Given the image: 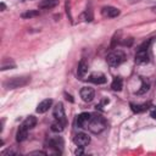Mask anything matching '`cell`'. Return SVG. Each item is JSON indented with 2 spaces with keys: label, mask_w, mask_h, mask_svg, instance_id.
Instances as JSON below:
<instances>
[{
  "label": "cell",
  "mask_w": 156,
  "mask_h": 156,
  "mask_svg": "<svg viewBox=\"0 0 156 156\" xmlns=\"http://www.w3.org/2000/svg\"><path fill=\"white\" fill-rule=\"evenodd\" d=\"M105 128H106L105 118L101 115H93L91 113V117H90V121H89V124H88V129L94 134H99Z\"/></svg>",
  "instance_id": "1"
},
{
  "label": "cell",
  "mask_w": 156,
  "mask_h": 156,
  "mask_svg": "<svg viewBox=\"0 0 156 156\" xmlns=\"http://www.w3.org/2000/svg\"><path fill=\"white\" fill-rule=\"evenodd\" d=\"M30 77L29 76H18V77H12L10 79H7L4 83V87L6 89H17L21 87H24L29 83Z\"/></svg>",
  "instance_id": "2"
},
{
  "label": "cell",
  "mask_w": 156,
  "mask_h": 156,
  "mask_svg": "<svg viewBox=\"0 0 156 156\" xmlns=\"http://www.w3.org/2000/svg\"><path fill=\"white\" fill-rule=\"evenodd\" d=\"M126 60V55L123 51L121 50H116V51H112L110 52L107 56H106V62L108 63V66L111 67H117L119 66L121 63H123Z\"/></svg>",
  "instance_id": "3"
},
{
  "label": "cell",
  "mask_w": 156,
  "mask_h": 156,
  "mask_svg": "<svg viewBox=\"0 0 156 156\" xmlns=\"http://www.w3.org/2000/svg\"><path fill=\"white\" fill-rule=\"evenodd\" d=\"M90 117H91V113H88V112H83V113L78 115L77 119H76L77 127L83 128V129H88V124H89Z\"/></svg>",
  "instance_id": "4"
},
{
  "label": "cell",
  "mask_w": 156,
  "mask_h": 156,
  "mask_svg": "<svg viewBox=\"0 0 156 156\" xmlns=\"http://www.w3.org/2000/svg\"><path fill=\"white\" fill-rule=\"evenodd\" d=\"M73 143H74L77 146H79V147H84V146H87V145L90 143V138H89L88 134H85V133H78V134L74 135Z\"/></svg>",
  "instance_id": "5"
},
{
  "label": "cell",
  "mask_w": 156,
  "mask_h": 156,
  "mask_svg": "<svg viewBox=\"0 0 156 156\" xmlns=\"http://www.w3.org/2000/svg\"><path fill=\"white\" fill-rule=\"evenodd\" d=\"M94 96H95V91H94L93 88H90V87H84V88L80 89V98H82L83 101L90 102V101L94 99Z\"/></svg>",
  "instance_id": "6"
},
{
  "label": "cell",
  "mask_w": 156,
  "mask_h": 156,
  "mask_svg": "<svg viewBox=\"0 0 156 156\" xmlns=\"http://www.w3.org/2000/svg\"><path fill=\"white\" fill-rule=\"evenodd\" d=\"M48 146H50L51 149L56 150V151L60 154V152H61L60 150H61L62 146H63V140H62L61 136H52V138H50V139L48 140Z\"/></svg>",
  "instance_id": "7"
},
{
  "label": "cell",
  "mask_w": 156,
  "mask_h": 156,
  "mask_svg": "<svg viewBox=\"0 0 156 156\" xmlns=\"http://www.w3.org/2000/svg\"><path fill=\"white\" fill-rule=\"evenodd\" d=\"M52 115H54L55 119H58V121H62V122H65V123H66V118H65V108H63L62 102L56 104V106L54 107Z\"/></svg>",
  "instance_id": "8"
},
{
  "label": "cell",
  "mask_w": 156,
  "mask_h": 156,
  "mask_svg": "<svg viewBox=\"0 0 156 156\" xmlns=\"http://www.w3.org/2000/svg\"><path fill=\"white\" fill-rule=\"evenodd\" d=\"M101 13L104 17H107V18H113V17H117L119 15V10L113 7V6H105L101 9Z\"/></svg>",
  "instance_id": "9"
},
{
  "label": "cell",
  "mask_w": 156,
  "mask_h": 156,
  "mask_svg": "<svg viewBox=\"0 0 156 156\" xmlns=\"http://www.w3.org/2000/svg\"><path fill=\"white\" fill-rule=\"evenodd\" d=\"M89 80L94 84H98V85L104 84V83H106V76L104 73H100V72H94V73L90 74Z\"/></svg>",
  "instance_id": "10"
},
{
  "label": "cell",
  "mask_w": 156,
  "mask_h": 156,
  "mask_svg": "<svg viewBox=\"0 0 156 156\" xmlns=\"http://www.w3.org/2000/svg\"><path fill=\"white\" fill-rule=\"evenodd\" d=\"M88 62L84 60V58H82L80 60V62L78 63V68H77V76H78V78H84L85 77V74H87V72H88Z\"/></svg>",
  "instance_id": "11"
},
{
  "label": "cell",
  "mask_w": 156,
  "mask_h": 156,
  "mask_svg": "<svg viewBox=\"0 0 156 156\" xmlns=\"http://www.w3.org/2000/svg\"><path fill=\"white\" fill-rule=\"evenodd\" d=\"M52 105V100L51 99H45L41 102H39V105L37 106V112L38 113H45Z\"/></svg>",
  "instance_id": "12"
},
{
  "label": "cell",
  "mask_w": 156,
  "mask_h": 156,
  "mask_svg": "<svg viewBox=\"0 0 156 156\" xmlns=\"http://www.w3.org/2000/svg\"><path fill=\"white\" fill-rule=\"evenodd\" d=\"M147 61H149L147 51H136V54H135V63L141 65V63H146Z\"/></svg>",
  "instance_id": "13"
},
{
  "label": "cell",
  "mask_w": 156,
  "mask_h": 156,
  "mask_svg": "<svg viewBox=\"0 0 156 156\" xmlns=\"http://www.w3.org/2000/svg\"><path fill=\"white\" fill-rule=\"evenodd\" d=\"M35 124H37V118L34 117V116H29V117H27L23 122H22V127H24L26 129H32V128H34L35 127Z\"/></svg>",
  "instance_id": "14"
},
{
  "label": "cell",
  "mask_w": 156,
  "mask_h": 156,
  "mask_svg": "<svg viewBox=\"0 0 156 156\" xmlns=\"http://www.w3.org/2000/svg\"><path fill=\"white\" fill-rule=\"evenodd\" d=\"M27 135H28V129H26L24 127L20 126V128H18V130L16 133V140L18 143H22V141H24L27 139Z\"/></svg>",
  "instance_id": "15"
},
{
  "label": "cell",
  "mask_w": 156,
  "mask_h": 156,
  "mask_svg": "<svg viewBox=\"0 0 156 156\" xmlns=\"http://www.w3.org/2000/svg\"><path fill=\"white\" fill-rule=\"evenodd\" d=\"M151 104L150 102H144V104H138V105H135V104H130V107H132V110H133V112H136V113H139V112H144V111H146L147 108H149V106H150Z\"/></svg>",
  "instance_id": "16"
},
{
  "label": "cell",
  "mask_w": 156,
  "mask_h": 156,
  "mask_svg": "<svg viewBox=\"0 0 156 156\" xmlns=\"http://www.w3.org/2000/svg\"><path fill=\"white\" fill-rule=\"evenodd\" d=\"M58 4V0H41L39 2V7L40 9H52L55 6H57Z\"/></svg>",
  "instance_id": "17"
},
{
  "label": "cell",
  "mask_w": 156,
  "mask_h": 156,
  "mask_svg": "<svg viewBox=\"0 0 156 156\" xmlns=\"http://www.w3.org/2000/svg\"><path fill=\"white\" fill-rule=\"evenodd\" d=\"M65 124H66L65 122L56 119L55 122H52V123H51V130H52V132H55V133H60V132H62V130H63Z\"/></svg>",
  "instance_id": "18"
},
{
  "label": "cell",
  "mask_w": 156,
  "mask_h": 156,
  "mask_svg": "<svg viewBox=\"0 0 156 156\" xmlns=\"http://www.w3.org/2000/svg\"><path fill=\"white\" fill-rule=\"evenodd\" d=\"M122 87H123V80H122V78H119V77H116V78L112 80V83H111V88H112L115 91H119V90L122 89Z\"/></svg>",
  "instance_id": "19"
},
{
  "label": "cell",
  "mask_w": 156,
  "mask_h": 156,
  "mask_svg": "<svg viewBox=\"0 0 156 156\" xmlns=\"http://www.w3.org/2000/svg\"><path fill=\"white\" fill-rule=\"evenodd\" d=\"M39 16V11L38 10H33V11H27V12H23L21 15L22 18H32V17H37Z\"/></svg>",
  "instance_id": "20"
},
{
  "label": "cell",
  "mask_w": 156,
  "mask_h": 156,
  "mask_svg": "<svg viewBox=\"0 0 156 156\" xmlns=\"http://www.w3.org/2000/svg\"><path fill=\"white\" fill-rule=\"evenodd\" d=\"M150 44H151V39H149V40H145L143 44H140V45L138 46L136 51H147V49H149Z\"/></svg>",
  "instance_id": "21"
},
{
  "label": "cell",
  "mask_w": 156,
  "mask_h": 156,
  "mask_svg": "<svg viewBox=\"0 0 156 156\" xmlns=\"http://www.w3.org/2000/svg\"><path fill=\"white\" fill-rule=\"evenodd\" d=\"M149 88H150V84H149L147 82H144V83L141 84L140 89L136 91V94H138V95H140V94H144V93H146V91L149 90Z\"/></svg>",
  "instance_id": "22"
},
{
  "label": "cell",
  "mask_w": 156,
  "mask_h": 156,
  "mask_svg": "<svg viewBox=\"0 0 156 156\" xmlns=\"http://www.w3.org/2000/svg\"><path fill=\"white\" fill-rule=\"evenodd\" d=\"M16 67V65L13 63V62H9L7 65L5 63V62H2V65H1V71H5V69H9V68H15Z\"/></svg>",
  "instance_id": "23"
},
{
  "label": "cell",
  "mask_w": 156,
  "mask_h": 156,
  "mask_svg": "<svg viewBox=\"0 0 156 156\" xmlns=\"http://www.w3.org/2000/svg\"><path fill=\"white\" fill-rule=\"evenodd\" d=\"M2 155H4V156H6V155H16V152L9 149V150H6V151H2Z\"/></svg>",
  "instance_id": "24"
},
{
  "label": "cell",
  "mask_w": 156,
  "mask_h": 156,
  "mask_svg": "<svg viewBox=\"0 0 156 156\" xmlns=\"http://www.w3.org/2000/svg\"><path fill=\"white\" fill-rule=\"evenodd\" d=\"M29 155H43V156H45L46 152H44V151H33V152H30Z\"/></svg>",
  "instance_id": "25"
},
{
  "label": "cell",
  "mask_w": 156,
  "mask_h": 156,
  "mask_svg": "<svg viewBox=\"0 0 156 156\" xmlns=\"http://www.w3.org/2000/svg\"><path fill=\"white\" fill-rule=\"evenodd\" d=\"M150 115H151V117H152V118H155V119H156V107L150 112Z\"/></svg>",
  "instance_id": "26"
},
{
  "label": "cell",
  "mask_w": 156,
  "mask_h": 156,
  "mask_svg": "<svg viewBox=\"0 0 156 156\" xmlns=\"http://www.w3.org/2000/svg\"><path fill=\"white\" fill-rule=\"evenodd\" d=\"M74 154H76V155H82V154H83V150H82V149H77V150L74 151Z\"/></svg>",
  "instance_id": "27"
},
{
  "label": "cell",
  "mask_w": 156,
  "mask_h": 156,
  "mask_svg": "<svg viewBox=\"0 0 156 156\" xmlns=\"http://www.w3.org/2000/svg\"><path fill=\"white\" fill-rule=\"evenodd\" d=\"M66 99H67V100H69L71 102H73V99H72V96H71V95H67V94H66Z\"/></svg>",
  "instance_id": "28"
},
{
  "label": "cell",
  "mask_w": 156,
  "mask_h": 156,
  "mask_svg": "<svg viewBox=\"0 0 156 156\" xmlns=\"http://www.w3.org/2000/svg\"><path fill=\"white\" fill-rule=\"evenodd\" d=\"M139 1H141V0H129L130 4H135V2H139Z\"/></svg>",
  "instance_id": "29"
},
{
  "label": "cell",
  "mask_w": 156,
  "mask_h": 156,
  "mask_svg": "<svg viewBox=\"0 0 156 156\" xmlns=\"http://www.w3.org/2000/svg\"><path fill=\"white\" fill-rule=\"evenodd\" d=\"M5 7H6V6H5V4H4V2H1V11H4V10H5Z\"/></svg>",
  "instance_id": "30"
},
{
  "label": "cell",
  "mask_w": 156,
  "mask_h": 156,
  "mask_svg": "<svg viewBox=\"0 0 156 156\" xmlns=\"http://www.w3.org/2000/svg\"><path fill=\"white\" fill-rule=\"evenodd\" d=\"M152 11H154V12H156V6H154V7H152Z\"/></svg>",
  "instance_id": "31"
}]
</instances>
